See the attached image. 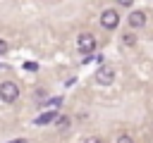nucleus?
<instances>
[{
  "mask_svg": "<svg viewBox=\"0 0 153 143\" xmlns=\"http://www.w3.org/2000/svg\"><path fill=\"white\" fill-rule=\"evenodd\" d=\"M100 26L108 29V31L117 29V26H120V12H117V10H105V12L100 14Z\"/></svg>",
  "mask_w": 153,
  "mask_h": 143,
  "instance_id": "f03ea898",
  "label": "nucleus"
},
{
  "mask_svg": "<svg viewBox=\"0 0 153 143\" xmlns=\"http://www.w3.org/2000/svg\"><path fill=\"white\" fill-rule=\"evenodd\" d=\"M55 124H57V129H67L69 126V117H57Z\"/></svg>",
  "mask_w": 153,
  "mask_h": 143,
  "instance_id": "0eeeda50",
  "label": "nucleus"
},
{
  "mask_svg": "<svg viewBox=\"0 0 153 143\" xmlns=\"http://www.w3.org/2000/svg\"><path fill=\"white\" fill-rule=\"evenodd\" d=\"M115 81V69H110V67H100V69H96V83H100V86H110Z\"/></svg>",
  "mask_w": 153,
  "mask_h": 143,
  "instance_id": "20e7f679",
  "label": "nucleus"
},
{
  "mask_svg": "<svg viewBox=\"0 0 153 143\" xmlns=\"http://www.w3.org/2000/svg\"><path fill=\"white\" fill-rule=\"evenodd\" d=\"M2 52H7V41L0 38V55H2Z\"/></svg>",
  "mask_w": 153,
  "mask_h": 143,
  "instance_id": "ddd939ff",
  "label": "nucleus"
},
{
  "mask_svg": "<svg viewBox=\"0 0 153 143\" xmlns=\"http://www.w3.org/2000/svg\"><path fill=\"white\" fill-rule=\"evenodd\" d=\"M84 143H103V138H98V136H88Z\"/></svg>",
  "mask_w": 153,
  "mask_h": 143,
  "instance_id": "9d476101",
  "label": "nucleus"
},
{
  "mask_svg": "<svg viewBox=\"0 0 153 143\" xmlns=\"http://www.w3.org/2000/svg\"><path fill=\"white\" fill-rule=\"evenodd\" d=\"M122 43H124V45H134V43H136V38H134V33H127V36L122 38Z\"/></svg>",
  "mask_w": 153,
  "mask_h": 143,
  "instance_id": "6e6552de",
  "label": "nucleus"
},
{
  "mask_svg": "<svg viewBox=\"0 0 153 143\" xmlns=\"http://www.w3.org/2000/svg\"><path fill=\"white\" fill-rule=\"evenodd\" d=\"M24 67H26V69H29V72H36V69H38V64H36V62H26V64H24Z\"/></svg>",
  "mask_w": 153,
  "mask_h": 143,
  "instance_id": "9b49d317",
  "label": "nucleus"
},
{
  "mask_svg": "<svg viewBox=\"0 0 153 143\" xmlns=\"http://www.w3.org/2000/svg\"><path fill=\"white\" fill-rule=\"evenodd\" d=\"M55 119H57V112H55V110H50V112H43L41 117H36V126L50 124V122H55Z\"/></svg>",
  "mask_w": 153,
  "mask_h": 143,
  "instance_id": "423d86ee",
  "label": "nucleus"
},
{
  "mask_svg": "<svg viewBox=\"0 0 153 143\" xmlns=\"http://www.w3.org/2000/svg\"><path fill=\"white\" fill-rule=\"evenodd\" d=\"M60 102H62V98H53V100H50V102H48V105H50V107H53V110H55V107H57V105H60Z\"/></svg>",
  "mask_w": 153,
  "mask_h": 143,
  "instance_id": "f8f14e48",
  "label": "nucleus"
},
{
  "mask_svg": "<svg viewBox=\"0 0 153 143\" xmlns=\"http://www.w3.org/2000/svg\"><path fill=\"white\" fill-rule=\"evenodd\" d=\"M76 48H79L84 55L93 52V50H96V38H93V33H88V31L79 33V38H76Z\"/></svg>",
  "mask_w": 153,
  "mask_h": 143,
  "instance_id": "7ed1b4c3",
  "label": "nucleus"
},
{
  "mask_svg": "<svg viewBox=\"0 0 153 143\" xmlns=\"http://www.w3.org/2000/svg\"><path fill=\"white\" fill-rule=\"evenodd\" d=\"M19 98V86L14 81H2L0 83V100L2 102H14Z\"/></svg>",
  "mask_w": 153,
  "mask_h": 143,
  "instance_id": "f257e3e1",
  "label": "nucleus"
},
{
  "mask_svg": "<svg viewBox=\"0 0 153 143\" xmlns=\"http://www.w3.org/2000/svg\"><path fill=\"white\" fill-rule=\"evenodd\" d=\"M10 143H26L24 138H17V141H10Z\"/></svg>",
  "mask_w": 153,
  "mask_h": 143,
  "instance_id": "4468645a",
  "label": "nucleus"
},
{
  "mask_svg": "<svg viewBox=\"0 0 153 143\" xmlns=\"http://www.w3.org/2000/svg\"><path fill=\"white\" fill-rule=\"evenodd\" d=\"M143 24H146V12H143V10L129 12V26H131V29H141Z\"/></svg>",
  "mask_w": 153,
  "mask_h": 143,
  "instance_id": "39448f33",
  "label": "nucleus"
},
{
  "mask_svg": "<svg viewBox=\"0 0 153 143\" xmlns=\"http://www.w3.org/2000/svg\"><path fill=\"white\" fill-rule=\"evenodd\" d=\"M117 143H134V141H131V136H127V133H124V136H120V138H117Z\"/></svg>",
  "mask_w": 153,
  "mask_h": 143,
  "instance_id": "1a4fd4ad",
  "label": "nucleus"
}]
</instances>
